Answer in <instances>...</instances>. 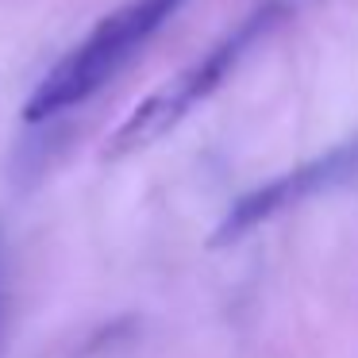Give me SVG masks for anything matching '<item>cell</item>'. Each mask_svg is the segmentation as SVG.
I'll use <instances>...</instances> for the list:
<instances>
[{
	"mask_svg": "<svg viewBox=\"0 0 358 358\" xmlns=\"http://www.w3.org/2000/svg\"><path fill=\"white\" fill-rule=\"evenodd\" d=\"M185 0H127L112 16H104L62 62L47 70V78L31 89L24 104V124H47L58 112L78 108L93 93H101L150 39L181 8Z\"/></svg>",
	"mask_w": 358,
	"mask_h": 358,
	"instance_id": "obj_1",
	"label": "cell"
},
{
	"mask_svg": "<svg viewBox=\"0 0 358 358\" xmlns=\"http://www.w3.org/2000/svg\"><path fill=\"white\" fill-rule=\"evenodd\" d=\"M278 16H281V4H266V8H258L255 16H247L231 35H224V39H220L204 58H196L193 66H185V70L173 73L170 81H162L155 93H147L131 108V116L108 135V143H104V158L116 162V158L139 155V150H147L150 143L166 139V135H170L173 127L196 108V104H204L227 78H231V70L243 62V55H247V50L255 47L273 24H278Z\"/></svg>",
	"mask_w": 358,
	"mask_h": 358,
	"instance_id": "obj_2",
	"label": "cell"
},
{
	"mask_svg": "<svg viewBox=\"0 0 358 358\" xmlns=\"http://www.w3.org/2000/svg\"><path fill=\"white\" fill-rule=\"evenodd\" d=\"M358 185V139L343 143V147L327 150L320 158H308L296 170L281 173V178L266 181V185L243 193L231 208L224 212V220L212 231V247H227V243L243 239L247 231H255L258 224L273 220L278 212L293 208V204H304L312 196L335 193V189Z\"/></svg>",
	"mask_w": 358,
	"mask_h": 358,
	"instance_id": "obj_3",
	"label": "cell"
},
{
	"mask_svg": "<svg viewBox=\"0 0 358 358\" xmlns=\"http://www.w3.org/2000/svg\"><path fill=\"white\" fill-rule=\"evenodd\" d=\"M4 304H8V289H4V239H0V335H4Z\"/></svg>",
	"mask_w": 358,
	"mask_h": 358,
	"instance_id": "obj_4",
	"label": "cell"
}]
</instances>
